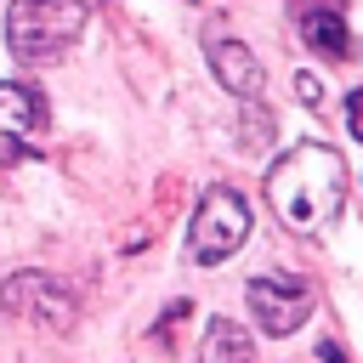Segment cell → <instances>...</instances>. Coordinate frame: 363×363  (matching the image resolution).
I'll return each instance as SVG.
<instances>
[{"instance_id":"cell-3","label":"cell","mask_w":363,"mask_h":363,"mask_svg":"<svg viewBox=\"0 0 363 363\" xmlns=\"http://www.w3.org/2000/svg\"><path fill=\"white\" fill-rule=\"evenodd\" d=\"M250 238V204L233 193V187H204L199 210H193V227H187V261L193 267H221L227 255H238Z\"/></svg>"},{"instance_id":"cell-8","label":"cell","mask_w":363,"mask_h":363,"mask_svg":"<svg viewBox=\"0 0 363 363\" xmlns=\"http://www.w3.org/2000/svg\"><path fill=\"white\" fill-rule=\"evenodd\" d=\"M199 363H255V346H250V335H244L238 323L210 318L204 346H199Z\"/></svg>"},{"instance_id":"cell-2","label":"cell","mask_w":363,"mask_h":363,"mask_svg":"<svg viewBox=\"0 0 363 363\" xmlns=\"http://www.w3.org/2000/svg\"><path fill=\"white\" fill-rule=\"evenodd\" d=\"M79 34H85V6L79 0H11L6 6V51L23 68L62 62Z\"/></svg>"},{"instance_id":"cell-11","label":"cell","mask_w":363,"mask_h":363,"mask_svg":"<svg viewBox=\"0 0 363 363\" xmlns=\"http://www.w3.org/2000/svg\"><path fill=\"white\" fill-rule=\"evenodd\" d=\"M295 96H301L306 108H318V102H323V79H318V74H295Z\"/></svg>"},{"instance_id":"cell-14","label":"cell","mask_w":363,"mask_h":363,"mask_svg":"<svg viewBox=\"0 0 363 363\" xmlns=\"http://www.w3.org/2000/svg\"><path fill=\"white\" fill-rule=\"evenodd\" d=\"M318 357H323V363H346V346H340V340H323Z\"/></svg>"},{"instance_id":"cell-7","label":"cell","mask_w":363,"mask_h":363,"mask_svg":"<svg viewBox=\"0 0 363 363\" xmlns=\"http://www.w3.org/2000/svg\"><path fill=\"white\" fill-rule=\"evenodd\" d=\"M204 57H210V74H216L238 102H261V62L250 57V45H238V40H227V34L210 28Z\"/></svg>"},{"instance_id":"cell-6","label":"cell","mask_w":363,"mask_h":363,"mask_svg":"<svg viewBox=\"0 0 363 363\" xmlns=\"http://www.w3.org/2000/svg\"><path fill=\"white\" fill-rule=\"evenodd\" d=\"M45 125H51L45 91H34L28 79H0V136L34 147V136H45Z\"/></svg>"},{"instance_id":"cell-9","label":"cell","mask_w":363,"mask_h":363,"mask_svg":"<svg viewBox=\"0 0 363 363\" xmlns=\"http://www.w3.org/2000/svg\"><path fill=\"white\" fill-rule=\"evenodd\" d=\"M301 40L312 45V51H323V57H352V34H346V17L340 11H306L301 17Z\"/></svg>"},{"instance_id":"cell-1","label":"cell","mask_w":363,"mask_h":363,"mask_svg":"<svg viewBox=\"0 0 363 363\" xmlns=\"http://www.w3.org/2000/svg\"><path fill=\"white\" fill-rule=\"evenodd\" d=\"M267 204L295 233L329 227L346 204V159L329 142H301V147L278 153L267 170Z\"/></svg>"},{"instance_id":"cell-12","label":"cell","mask_w":363,"mask_h":363,"mask_svg":"<svg viewBox=\"0 0 363 363\" xmlns=\"http://www.w3.org/2000/svg\"><path fill=\"white\" fill-rule=\"evenodd\" d=\"M346 130H352V136L363 130V96H357V91L346 96Z\"/></svg>"},{"instance_id":"cell-10","label":"cell","mask_w":363,"mask_h":363,"mask_svg":"<svg viewBox=\"0 0 363 363\" xmlns=\"http://www.w3.org/2000/svg\"><path fill=\"white\" fill-rule=\"evenodd\" d=\"M267 130H272V119H267L255 102H244V147H261V142H267Z\"/></svg>"},{"instance_id":"cell-13","label":"cell","mask_w":363,"mask_h":363,"mask_svg":"<svg viewBox=\"0 0 363 363\" xmlns=\"http://www.w3.org/2000/svg\"><path fill=\"white\" fill-rule=\"evenodd\" d=\"M34 147H23V142H11V136H0V164H17V159H28Z\"/></svg>"},{"instance_id":"cell-4","label":"cell","mask_w":363,"mask_h":363,"mask_svg":"<svg viewBox=\"0 0 363 363\" xmlns=\"http://www.w3.org/2000/svg\"><path fill=\"white\" fill-rule=\"evenodd\" d=\"M0 312L17 318V323H34V329L68 335V329L79 323V295H74L62 278H51V272L23 267V272H11V278L0 284Z\"/></svg>"},{"instance_id":"cell-5","label":"cell","mask_w":363,"mask_h":363,"mask_svg":"<svg viewBox=\"0 0 363 363\" xmlns=\"http://www.w3.org/2000/svg\"><path fill=\"white\" fill-rule=\"evenodd\" d=\"M244 301H250V312H255V323H261L267 335H295V329L312 318V284L295 278V272L250 278Z\"/></svg>"}]
</instances>
